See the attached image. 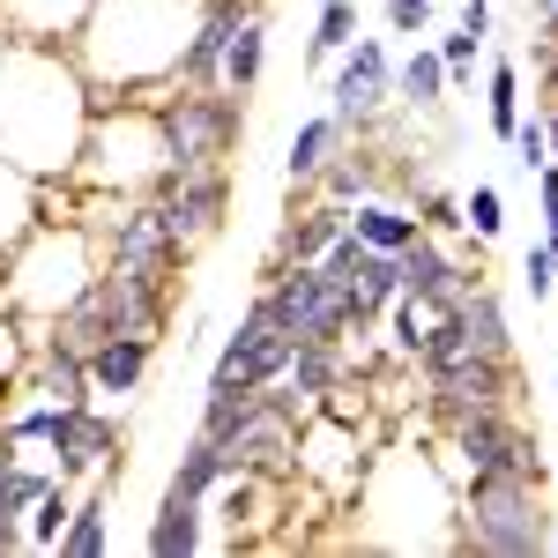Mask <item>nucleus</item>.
<instances>
[{
    "instance_id": "nucleus-1",
    "label": "nucleus",
    "mask_w": 558,
    "mask_h": 558,
    "mask_svg": "<svg viewBox=\"0 0 558 558\" xmlns=\"http://www.w3.org/2000/svg\"><path fill=\"white\" fill-rule=\"evenodd\" d=\"M462 544L484 558L551 551V499L536 476H470L462 492Z\"/></svg>"
},
{
    "instance_id": "nucleus-3",
    "label": "nucleus",
    "mask_w": 558,
    "mask_h": 558,
    "mask_svg": "<svg viewBox=\"0 0 558 558\" xmlns=\"http://www.w3.org/2000/svg\"><path fill=\"white\" fill-rule=\"evenodd\" d=\"M268 313L299 336V343H350L357 336V313H350V299L313 268V260H291V268H268Z\"/></svg>"
},
{
    "instance_id": "nucleus-14",
    "label": "nucleus",
    "mask_w": 558,
    "mask_h": 558,
    "mask_svg": "<svg viewBox=\"0 0 558 558\" xmlns=\"http://www.w3.org/2000/svg\"><path fill=\"white\" fill-rule=\"evenodd\" d=\"M202 507H209V499H194V492L165 484V507H157V521H149V558H194V551H202V544H209Z\"/></svg>"
},
{
    "instance_id": "nucleus-28",
    "label": "nucleus",
    "mask_w": 558,
    "mask_h": 558,
    "mask_svg": "<svg viewBox=\"0 0 558 558\" xmlns=\"http://www.w3.org/2000/svg\"><path fill=\"white\" fill-rule=\"evenodd\" d=\"M402 97H410L417 112L447 105V68H439V52H432V45H417V52H410V68H402Z\"/></svg>"
},
{
    "instance_id": "nucleus-17",
    "label": "nucleus",
    "mask_w": 558,
    "mask_h": 558,
    "mask_svg": "<svg viewBox=\"0 0 558 558\" xmlns=\"http://www.w3.org/2000/svg\"><path fill=\"white\" fill-rule=\"evenodd\" d=\"M149 357H157L149 336H105V343L89 350V387L97 395H134L142 373H149Z\"/></svg>"
},
{
    "instance_id": "nucleus-37",
    "label": "nucleus",
    "mask_w": 558,
    "mask_h": 558,
    "mask_svg": "<svg viewBox=\"0 0 558 558\" xmlns=\"http://www.w3.org/2000/svg\"><path fill=\"white\" fill-rule=\"evenodd\" d=\"M462 31L470 38H492V0H462Z\"/></svg>"
},
{
    "instance_id": "nucleus-10",
    "label": "nucleus",
    "mask_w": 558,
    "mask_h": 558,
    "mask_svg": "<svg viewBox=\"0 0 558 558\" xmlns=\"http://www.w3.org/2000/svg\"><path fill=\"white\" fill-rule=\"evenodd\" d=\"M45 447H52V470L68 476V484H75V476H105L112 470V447H120V425L97 417L89 402H75V410H52Z\"/></svg>"
},
{
    "instance_id": "nucleus-9",
    "label": "nucleus",
    "mask_w": 558,
    "mask_h": 558,
    "mask_svg": "<svg viewBox=\"0 0 558 558\" xmlns=\"http://www.w3.org/2000/svg\"><path fill=\"white\" fill-rule=\"evenodd\" d=\"M387 89H395V75H387V45L380 38H350L343 68H336V89H328V112L357 134V128H373V120L387 112Z\"/></svg>"
},
{
    "instance_id": "nucleus-21",
    "label": "nucleus",
    "mask_w": 558,
    "mask_h": 558,
    "mask_svg": "<svg viewBox=\"0 0 558 558\" xmlns=\"http://www.w3.org/2000/svg\"><path fill=\"white\" fill-rule=\"evenodd\" d=\"M313 194H328V202H373L380 194V165L365 157V149H336L328 165H320V179H313Z\"/></svg>"
},
{
    "instance_id": "nucleus-32",
    "label": "nucleus",
    "mask_w": 558,
    "mask_h": 558,
    "mask_svg": "<svg viewBox=\"0 0 558 558\" xmlns=\"http://www.w3.org/2000/svg\"><path fill=\"white\" fill-rule=\"evenodd\" d=\"M521 157V172H536V165H551V134H544V112H521V128L507 134Z\"/></svg>"
},
{
    "instance_id": "nucleus-29",
    "label": "nucleus",
    "mask_w": 558,
    "mask_h": 558,
    "mask_svg": "<svg viewBox=\"0 0 558 558\" xmlns=\"http://www.w3.org/2000/svg\"><path fill=\"white\" fill-rule=\"evenodd\" d=\"M350 38H357V8H350V0H320V23H313V68L336 60Z\"/></svg>"
},
{
    "instance_id": "nucleus-24",
    "label": "nucleus",
    "mask_w": 558,
    "mask_h": 558,
    "mask_svg": "<svg viewBox=\"0 0 558 558\" xmlns=\"http://www.w3.org/2000/svg\"><path fill=\"white\" fill-rule=\"evenodd\" d=\"M38 395L45 402H60V410H75V402H89L97 387H89V365L83 357H68V350H38Z\"/></svg>"
},
{
    "instance_id": "nucleus-13",
    "label": "nucleus",
    "mask_w": 558,
    "mask_h": 558,
    "mask_svg": "<svg viewBox=\"0 0 558 558\" xmlns=\"http://www.w3.org/2000/svg\"><path fill=\"white\" fill-rule=\"evenodd\" d=\"M350 223L343 202H313V209H291L283 216V231H276V246H268V268H291V260H320L328 246H336V231Z\"/></svg>"
},
{
    "instance_id": "nucleus-4",
    "label": "nucleus",
    "mask_w": 558,
    "mask_h": 558,
    "mask_svg": "<svg viewBox=\"0 0 558 558\" xmlns=\"http://www.w3.org/2000/svg\"><path fill=\"white\" fill-rule=\"evenodd\" d=\"M447 447L470 476H536L544 484V447L514 425V410H476L447 425Z\"/></svg>"
},
{
    "instance_id": "nucleus-16",
    "label": "nucleus",
    "mask_w": 558,
    "mask_h": 558,
    "mask_svg": "<svg viewBox=\"0 0 558 558\" xmlns=\"http://www.w3.org/2000/svg\"><path fill=\"white\" fill-rule=\"evenodd\" d=\"M343 142H350V128L336 120V112H313V120H305V128L291 134V157H283V179H291V202H299V194H313V179H320V165H328V157H336Z\"/></svg>"
},
{
    "instance_id": "nucleus-20",
    "label": "nucleus",
    "mask_w": 558,
    "mask_h": 558,
    "mask_svg": "<svg viewBox=\"0 0 558 558\" xmlns=\"http://www.w3.org/2000/svg\"><path fill=\"white\" fill-rule=\"evenodd\" d=\"M260 60H268V15L254 8V15H246V23L231 31V45H223V60H216V83L246 97V89L260 83Z\"/></svg>"
},
{
    "instance_id": "nucleus-40",
    "label": "nucleus",
    "mask_w": 558,
    "mask_h": 558,
    "mask_svg": "<svg viewBox=\"0 0 558 558\" xmlns=\"http://www.w3.org/2000/svg\"><path fill=\"white\" fill-rule=\"evenodd\" d=\"M551 551H558V536H551Z\"/></svg>"
},
{
    "instance_id": "nucleus-22",
    "label": "nucleus",
    "mask_w": 558,
    "mask_h": 558,
    "mask_svg": "<svg viewBox=\"0 0 558 558\" xmlns=\"http://www.w3.org/2000/svg\"><path fill=\"white\" fill-rule=\"evenodd\" d=\"M350 231H357L365 246H380V254H402V246L417 239V216H410V209H395V202H380V194H373V202H357V209H350Z\"/></svg>"
},
{
    "instance_id": "nucleus-38",
    "label": "nucleus",
    "mask_w": 558,
    "mask_h": 558,
    "mask_svg": "<svg viewBox=\"0 0 558 558\" xmlns=\"http://www.w3.org/2000/svg\"><path fill=\"white\" fill-rule=\"evenodd\" d=\"M529 23L536 31H558V0H529Z\"/></svg>"
},
{
    "instance_id": "nucleus-30",
    "label": "nucleus",
    "mask_w": 558,
    "mask_h": 558,
    "mask_svg": "<svg viewBox=\"0 0 558 558\" xmlns=\"http://www.w3.org/2000/svg\"><path fill=\"white\" fill-rule=\"evenodd\" d=\"M462 223H470L476 239H499V231H507V202H499V186H470V194H462Z\"/></svg>"
},
{
    "instance_id": "nucleus-2",
    "label": "nucleus",
    "mask_w": 558,
    "mask_h": 558,
    "mask_svg": "<svg viewBox=\"0 0 558 558\" xmlns=\"http://www.w3.org/2000/svg\"><path fill=\"white\" fill-rule=\"evenodd\" d=\"M157 134H165V172L231 165V149L246 142V97L223 83L172 89V97H157Z\"/></svg>"
},
{
    "instance_id": "nucleus-6",
    "label": "nucleus",
    "mask_w": 558,
    "mask_h": 558,
    "mask_svg": "<svg viewBox=\"0 0 558 558\" xmlns=\"http://www.w3.org/2000/svg\"><path fill=\"white\" fill-rule=\"evenodd\" d=\"M89 299L105 313L112 336H149L165 343V313H172V276H149V268H97L89 276Z\"/></svg>"
},
{
    "instance_id": "nucleus-7",
    "label": "nucleus",
    "mask_w": 558,
    "mask_h": 558,
    "mask_svg": "<svg viewBox=\"0 0 558 558\" xmlns=\"http://www.w3.org/2000/svg\"><path fill=\"white\" fill-rule=\"evenodd\" d=\"M157 202H165V223L172 239L194 254L223 231V209H231V165H194V172H165L157 179Z\"/></svg>"
},
{
    "instance_id": "nucleus-31",
    "label": "nucleus",
    "mask_w": 558,
    "mask_h": 558,
    "mask_svg": "<svg viewBox=\"0 0 558 558\" xmlns=\"http://www.w3.org/2000/svg\"><path fill=\"white\" fill-rule=\"evenodd\" d=\"M476 45H484V38H470L462 23H454L447 38L432 45V52H439V68H447V83H470V75H476Z\"/></svg>"
},
{
    "instance_id": "nucleus-11",
    "label": "nucleus",
    "mask_w": 558,
    "mask_h": 558,
    "mask_svg": "<svg viewBox=\"0 0 558 558\" xmlns=\"http://www.w3.org/2000/svg\"><path fill=\"white\" fill-rule=\"evenodd\" d=\"M112 268H149V276H179V268H186V246L172 239V223H165V202H157V194L134 202V209H120Z\"/></svg>"
},
{
    "instance_id": "nucleus-8",
    "label": "nucleus",
    "mask_w": 558,
    "mask_h": 558,
    "mask_svg": "<svg viewBox=\"0 0 558 558\" xmlns=\"http://www.w3.org/2000/svg\"><path fill=\"white\" fill-rule=\"evenodd\" d=\"M514 402H521L514 357H476V365L425 373V410L439 417V425H454V417H476V410H514Z\"/></svg>"
},
{
    "instance_id": "nucleus-25",
    "label": "nucleus",
    "mask_w": 558,
    "mask_h": 558,
    "mask_svg": "<svg viewBox=\"0 0 558 558\" xmlns=\"http://www.w3.org/2000/svg\"><path fill=\"white\" fill-rule=\"evenodd\" d=\"M52 551H60V558H105V551H112V521H105V499H97V492L75 499V514H68V529H60Z\"/></svg>"
},
{
    "instance_id": "nucleus-5",
    "label": "nucleus",
    "mask_w": 558,
    "mask_h": 558,
    "mask_svg": "<svg viewBox=\"0 0 558 558\" xmlns=\"http://www.w3.org/2000/svg\"><path fill=\"white\" fill-rule=\"evenodd\" d=\"M291 350H299V336L268 313V299L246 305V320L223 336V350H216V373H209V395H223V387H260V380H283V365H291Z\"/></svg>"
},
{
    "instance_id": "nucleus-23",
    "label": "nucleus",
    "mask_w": 558,
    "mask_h": 558,
    "mask_svg": "<svg viewBox=\"0 0 558 558\" xmlns=\"http://www.w3.org/2000/svg\"><path fill=\"white\" fill-rule=\"evenodd\" d=\"M231 462H223V447H216L209 432H194V439H186V454H179V470H172V484L179 492H194V499H209V492H223V484H231Z\"/></svg>"
},
{
    "instance_id": "nucleus-33",
    "label": "nucleus",
    "mask_w": 558,
    "mask_h": 558,
    "mask_svg": "<svg viewBox=\"0 0 558 558\" xmlns=\"http://www.w3.org/2000/svg\"><path fill=\"white\" fill-rule=\"evenodd\" d=\"M521 291H529V299H536V305H544V299H551V291H558V260H551V239L521 254Z\"/></svg>"
},
{
    "instance_id": "nucleus-27",
    "label": "nucleus",
    "mask_w": 558,
    "mask_h": 558,
    "mask_svg": "<svg viewBox=\"0 0 558 558\" xmlns=\"http://www.w3.org/2000/svg\"><path fill=\"white\" fill-rule=\"evenodd\" d=\"M484 120H492V134H499V142L521 128V68H514V60H492V83H484Z\"/></svg>"
},
{
    "instance_id": "nucleus-18",
    "label": "nucleus",
    "mask_w": 558,
    "mask_h": 558,
    "mask_svg": "<svg viewBox=\"0 0 558 558\" xmlns=\"http://www.w3.org/2000/svg\"><path fill=\"white\" fill-rule=\"evenodd\" d=\"M343 373H350L343 343H299V350H291V365H283V387L313 410V402H328V395L343 387Z\"/></svg>"
},
{
    "instance_id": "nucleus-35",
    "label": "nucleus",
    "mask_w": 558,
    "mask_h": 558,
    "mask_svg": "<svg viewBox=\"0 0 558 558\" xmlns=\"http://www.w3.org/2000/svg\"><path fill=\"white\" fill-rule=\"evenodd\" d=\"M425 23H432V0H387V31L395 38H417Z\"/></svg>"
},
{
    "instance_id": "nucleus-39",
    "label": "nucleus",
    "mask_w": 558,
    "mask_h": 558,
    "mask_svg": "<svg viewBox=\"0 0 558 558\" xmlns=\"http://www.w3.org/2000/svg\"><path fill=\"white\" fill-rule=\"evenodd\" d=\"M551 410H558V380H551Z\"/></svg>"
},
{
    "instance_id": "nucleus-34",
    "label": "nucleus",
    "mask_w": 558,
    "mask_h": 558,
    "mask_svg": "<svg viewBox=\"0 0 558 558\" xmlns=\"http://www.w3.org/2000/svg\"><path fill=\"white\" fill-rule=\"evenodd\" d=\"M529 60H536V83H544V97H558V31H529Z\"/></svg>"
},
{
    "instance_id": "nucleus-15",
    "label": "nucleus",
    "mask_w": 558,
    "mask_h": 558,
    "mask_svg": "<svg viewBox=\"0 0 558 558\" xmlns=\"http://www.w3.org/2000/svg\"><path fill=\"white\" fill-rule=\"evenodd\" d=\"M60 470H31V462H15L8 454V439H0V558H15L31 536H23V514H31V499H38L45 484Z\"/></svg>"
},
{
    "instance_id": "nucleus-26",
    "label": "nucleus",
    "mask_w": 558,
    "mask_h": 558,
    "mask_svg": "<svg viewBox=\"0 0 558 558\" xmlns=\"http://www.w3.org/2000/svg\"><path fill=\"white\" fill-rule=\"evenodd\" d=\"M68 514H75V484H68V476H52L38 499H31V514H23V536H31L38 551H52V544H60V529H68Z\"/></svg>"
},
{
    "instance_id": "nucleus-36",
    "label": "nucleus",
    "mask_w": 558,
    "mask_h": 558,
    "mask_svg": "<svg viewBox=\"0 0 558 558\" xmlns=\"http://www.w3.org/2000/svg\"><path fill=\"white\" fill-rule=\"evenodd\" d=\"M529 179L544 186V231H551V239H558V157H551V165H536V172H529Z\"/></svg>"
},
{
    "instance_id": "nucleus-19",
    "label": "nucleus",
    "mask_w": 558,
    "mask_h": 558,
    "mask_svg": "<svg viewBox=\"0 0 558 558\" xmlns=\"http://www.w3.org/2000/svg\"><path fill=\"white\" fill-rule=\"evenodd\" d=\"M454 320H462V336H470L476 357H514V328H507V305L492 283H476L470 299L454 305Z\"/></svg>"
},
{
    "instance_id": "nucleus-12",
    "label": "nucleus",
    "mask_w": 558,
    "mask_h": 558,
    "mask_svg": "<svg viewBox=\"0 0 558 558\" xmlns=\"http://www.w3.org/2000/svg\"><path fill=\"white\" fill-rule=\"evenodd\" d=\"M254 15V0H209V15H202V31L179 45L172 60V83L179 89H209L216 83V60H223V45H231V31Z\"/></svg>"
}]
</instances>
